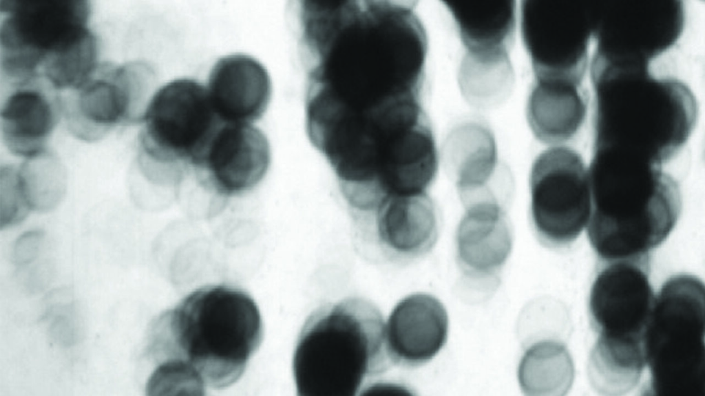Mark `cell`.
I'll return each mask as SVG.
<instances>
[{
	"label": "cell",
	"instance_id": "obj_1",
	"mask_svg": "<svg viewBox=\"0 0 705 396\" xmlns=\"http://www.w3.org/2000/svg\"><path fill=\"white\" fill-rule=\"evenodd\" d=\"M298 32L306 100L365 114L421 99L428 37L411 5L324 1L302 17Z\"/></svg>",
	"mask_w": 705,
	"mask_h": 396
},
{
	"label": "cell",
	"instance_id": "obj_2",
	"mask_svg": "<svg viewBox=\"0 0 705 396\" xmlns=\"http://www.w3.org/2000/svg\"><path fill=\"white\" fill-rule=\"evenodd\" d=\"M254 299L241 288L197 289L150 324L147 353L189 394L222 389L244 374L263 339Z\"/></svg>",
	"mask_w": 705,
	"mask_h": 396
},
{
	"label": "cell",
	"instance_id": "obj_3",
	"mask_svg": "<svg viewBox=\"0 0 705 396\" xmlns=\"http://www.w3.org/2000/svg\"><path fill=\"white\" fill-rule=\"evenodd\" d=\"M587 235L604 261L647 260L679 219L680 188L662 166L627 153L594 149L589 170Z\"/></svg>",
	"mask_w": 705,
	"mask_h": 396
},
{
	"label": "cell",
	"instance_id": "obj_4",
	"mask_svg": "<svg viewBox=\"0 0 705 396\" xmlns=\"http://www.w3.org/2000/svg\"><path fill=\"white\" fill-rule=\"evenodd\" d=\"M594 149H613L662 166L686 144L697 122L691 88L649 69L591 74Z\"/></svg>",
	"mask_w": 705,
	"mask_h": 396
},
{
	"label": "cell",
	"instance_id": "obj_5",
	"mask_svg": "<svg viewBox=\"0 0 705 396\" xmlns=\"http://www.w3.org/2000/svg\"><path fill=\"white\" fill-rule=\"evenodd\" d=\"M376 305L352 296L319 306L306 318L293 355L299 396H355L391 364Z\"/></svg>",
	"mask_w": 705,
	"mask_h": 396
},
{
	"label": "cell",
	"instance_id": "obj_6",
	"mask_svg": "<svg viewBox=\"0 0 705 396\" xmlns=\"http://www.w3.org/2000/svg\"><path fill=\"white\" fill-rule=\"evenodd\" d=\"M704 285L697 276H671L655 296L644 334L656 396H704Z\"/></svg>",
	"mask_w": 705,
	"mask_h": 396
},
{
	"label": "cell",
	"instance_id": "obj_7",
	"mask_svg": "<svg viewBox=\"0 0 705 396\" xmlns=\"http://www.w3.org/2000/svg\"><path fill=\"white\" fill-rule=\"evenodd\" d=\"M138 137V162L150 182H182L222 124L207 87L193 78L173 80L154 94Z\"/></svg>",
	"mask_w": 705,
	"mask_h": 396
},
{
	"label": "cell",
	"instance_id": "obj_8",
	"mask_svg": "<svg viewBox=\"0 0 705 396\" xmlns=\"http://www.w3.org/2000/svg\"><path fill=\"white\" fill-rule=\"evenodd\" d=\"M1 65L12 85L43 73L92 30L83 0H6L1 3Z\"/></svg>",
	"mask_w": 705,
	"mask_h": 396
},
{
	"label": "cell",
	"instance_id": "obj_9",
	"mask_svg": "<svg viewBox=\"0 0 705 396\" xmlns=\"http://www.w3.org/2000/svg\"><path fill=\"white\" fill-rule=\"evenodd\" d=\"M685 23L682 1L600 0L590 69H649L677 43Z\"/></svg>",
	"mask_w": 705,
	"mask_h": 396
},
{
	"label": "cell",
	"instance_id": "obj_10",
	"mask_svg": "<svg viewBox=\"0 0 705 396\" xmlns=\"http://www.w3.org/2000/svg\"><path fill=\"white\" fill-rule=\"evenodd\" d=\"M599 0H523L520 28L536 79L582 85Z\"/></svg>",
	"mask_w": 705,
	"mask_h": 396
},
{
	"label": "cell",
	"instance_id": "obj_11",
	"mask_svg": "<svg viewBox=\"0 0 705 396\" xmlns=\"http://www.w3.org/2000/svg\"><path fill=\"white\" fill-rule=\"evenodd\" d=\"M156 81L145 62L98 64L62 97L63 116L77 139L93 142L120 125L141 123Z\"/></svg>",
	"mask_w": 705,
	"mask_h": 396
},
{
	"label": "cell",
	"instance_id": "obj_12",
	"mask_svg": "<svg viewBox=\"0 0 705 396\" xmlns=\"http://www.w3.org/2000/svg\"><path fill=\"white\" fill-rule=\"evenodd\" d=\"M530 216L538 239L548 245L575 241L591 208L589 175L582 156L567 146L540 153L529 177Z\"/></svg>",
	"mask_w": 705,
	"mask_h": 396
},
{
	"label": "cell",
	"instance_id": "obj_13",
	"mask_svg": "<svg viewBox=\"0 0 705 396\" xmlns=\"http://www.w3.org/2000/svg\"><path fill=\"white\" fill-rule=\"evenodd\" d=\"M362 216L369 230L361 250L372 259L408 263L428 253L438 239L439 213L427 192L388 198Z\"/></svg>",
	"mask_w": 705,
	"mask_h": 396
},
{
	"label": "cell",
	"instance_id": "obj_14",
	"mask_svg": "<svg viewBox=\"0 0 705 396\" xmlns=\"http://www.w3.org/2000/svg\"><path fill=\"white\" fill-rule=\"evenodd\" d=\"M265 134L249 124L222 123L193 168L201 184L222 197L251 191L265 177L271 164Z\"/></svg>",
	"mask_w": 705,
	"mask_h": 396
},
{
	"label": "cell",
	"instance_id": "obj_15",
	"mask_svg": "<svg viewBox=\"0 0 705 396\" xmlns=\"http://www.w3.org/2000/svg\"><path fill=\"white\" fill-rule=\"evenodd\" d=\"M648 261L607 262L589 295V313L599 335L644 338L655 295Z\"/></svg>",
	"mask_w": 705,
	"mask_h": 396
},
{
	"label": "cell",
	"instance_id": "obj_16",
	"mask_svg": "<svg viewBox=\"0 0 705 396\" xmlns=\"http://www.w3.org/2000/svg\"><path fill=\"white\" fill-rule=\"evenodd\" d=\"M448 312L428 294L417 293L400 300L384 326L386 349L392 364L412 368L434 358L447 342Z\"/></svg>",
	"mask_w": 705,
	"mask_h": 396
},
{
	"label": "cell",
	"instance_id": "obj_17",
	"mask_svg": "<svg viewBox=\"0 0 705 396\" xmlns=\"http://www.w3.org/2000/svg\"><path fill=\"white\" fill-rule=\"evenodd\" d=\"M13 85L1 107V134L10 152L25 159L47 151L63 115L62 96L41 77Z\"/></svg>",
	"mask_w": 705,
	"mask_h": 396
},
{
	"label": "cell",
	"instance_id": "obj_18",
	"mask_svg": "<svg viewBox=\"0 0 705 396\" xmlns=\"http://www.w3.org/2000/svg\"><path fill=\"white\" fill-rule=\"evenodd\" d=\"M206 87L214 111L224 124H251L258 120L272 92L266 68L244 54L220 58L209 73Z\"/></svg>",
	"mask_w": 705,
	"mask_h": 396
},
{
	"label": "cell",
	"instance_id": "obj_19",
	"mask_svg": "<svg viewBox=\"0 0 705 396\" xmlns=\"http://www.w3.org/2000/svg\"><path fill=\"white\" fill-rule=\"evenodd\" d=\"M513 245V232L503 209L493 197L467 204L456 232V248L463 271L473 278L498 272Z\"/></svg>",
	"mask_w": 705,
	"mask_h": 396
},
{
	"label": "cell",
	"instance_id": "obj_20",
	"mask_svg": "<svg viewBox=\"0 0 705 396\" xmlns=\"http://www.w3.org/2000/svg\"><path fill=\"white\" fill-rule=\"evenodd\" d=\"M589 100L582 86L556 79H536L529 96L527 119L534 136L555 144L574 137L588 111Z\"/></svg>",
	"mask_w": 705,
	"mask_h": 396
},
{
	"label": "cell",
	"instance_id": "obj_21",
	"mask_svg": "<svg viewBox=\"0 0 705 396\" xmlns=\"http://www.w3.org/2000/svg\"><path fill=\"white\" fill-rule=\"evenodd\" d=\"M467 52L508 53L516 28L513 0H448Z\"/></svg>",
	"mask_w": 705,
	"mask_h": 396
},
{
	"label": "cell",
	"instance_id": "obj_22",
	"mask_svg": "<svg viewBox=\"0 0 705 396\" xmlns=\"http://www.w3.org/2000/svg\"><path fill=\"white\" fill-rule=\"evenodd\" d=\"M644 338L599 335L588 363V375L595 390L607 395H622L639 383L646 366Z\"/></svg>",
	"mask_w": 705,
	"mask_h": 396
},
{
	"label": "cell",
	"instance_id": "obj_23",
	"mask_svg": "<svg viewBox=\"0 0 705 396\" xmlns=\"http://www.w3.org/2000/svg\"><path fill=\"white\" fill-rule=\"evenodd\" d=\"M517 376L526 395H563L574 381L573 360L562 343L541 340L525 351L518 366Z\"/></svg>",
	"mask_w": 705,
	"mask_h": 396
},
{
	"label": "cell",
	"instance_id": "obj_24",
	"mask_svg": "<svg viewBox=\"0 0 705 396\" xmlns=\"http://www.w3.org/2000/svg\"><path fill=\"white\" fill-rule=\"evenodd\" d=\"M449 148L457 160V188L467 201L492 177L497 164V150L492 132L481 124H465L449 139Z\"/></svg>",
	"mask_w": 705,
	"mask_h": 396
},
{
	"label": "cell",
	"instance_id": "obj_25",
	"mask_svg": "<svg viewBox=\"0 0 705 396\" xmlns=\"http://www.w3.org/2000/svg\"><path fill=\"white\" fill-rule=\"evenodd\" d=\"M459 78L463 95L472 104L480 107L496 104L509 93L513 83L509 54L467 52Z\"/></svg>",
	"mask_w": 705,
	"mask_h": 396
},
{
	"label": "cell",
	"instance_id": "obj_26",
	"mask_svg": "<svg viewBox=\"0 0 705 396\" xmlns=\"http://www.w3.org/2000/svg\"><path fill=\"white\" fill-rule=\"evenodd\" d=\"M24 160L21 165L14 166V170L27 208L30 212L53 210L65 193L67 177L64 167L48 151Z\"/></svg>",
	"mask_w": 705,
	"mask_h": 396
},
{
	"label": "cell",
	"instance_id": "obj_27",
	"mask_svg": "<svg viewBox=\"0 0 705 396\" xmlns=\"http://www.w3.org/2000/svg\"><path fill=\"white\" fill-rule=\"evenodd\" d=\"M42 240L43 234L40 232H30L21 236L13 247V261L18 265L32 261L39 251Z\"/></svg>",
	"mask_w": 705,
	"mask_h": 396
}]
</instances>
